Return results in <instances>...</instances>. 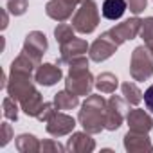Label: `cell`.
Segmentation results:
<instances>
[{
  "label": "cell",
  "mask_w": 153,
  "mask_h": 153,
  "mask_svg": "<svg viewBox=\"0 0 153 153\" xmlns=\"http://www.w3.org/2000/svg\"><path fill=\"white\" fill-rule=\"evenodd\" d=\"M74 9H76V4H72L70 0H51L45 6L47 16L56 22H65L67 18H70Z\"/></svg>",
  "instance_id": "13"
},
{
  "label": "cell",
  "mask_w": 153,
  "mask_h": 153,
  "mask_svg": "<svg viewBox=\"0 0 153 153\" xmlns=\"http://www.w3.org/2000/svg\"><path fill=\"white\" fill-rule=\"evenodd\" d=\"M49 43H47V38L43 33L40 31H33L25 36V42H24V47H22V52L27 54L31 59H34L36 63L42 65V56L45 54Z\"/></svg>",
  "instance_id": "8"
},
{
  "label": "cell",
  "mask_w": 153,
  "mask_h": 153,
  "mask_svg": "<svg viewBox=\"0 0 153 153\" xmlns=\"http://www.w3.org/2000/svg\"><path fill=\"white\" fill-rule=\"evenodd\" d=\"M151 54H153V51H151Z\"/></svg>",
  "instance_id": "33"
},
{
  "label": "cell",
  "mask_w": 153,
  "mask_h": 153,
  "mask_svg": "<svg viewBox=\"0 0 153 153\" xmlns=\"http://www.w3.org/2000/svg\"><path fill=\"white\" fill-rule=\"evenodd\" d=\"M115 51H117L115 42H114L106 33H103V34L90 45L88 56H90L92 61H105V59H108Z\"/></svg>",
  "instance_id": "9"
},
{
  "label": "cell",
  "mask_w": 153,
  "mask_h": 153,
  "mask_svg": "<svg viewBox=\"0 0 153 153\" xmlns=\"http://www.w3.org/2000/svg\"><path fill=\"white\" fill-rule=\"evenodd\" d=\"M2 105H4V117L11 119V121H16L18 119V101L13 99L11 96H7Z\"/></svg>",
  "instance_id": "24"
},
{
  "label": "cell",
  "mask_w": 153,
  "mask_h": 153,
  "mask_svg": "<svg viewBox=\"0 0 153 153\" xmlns=\"http://www.w3.org/2000/svg\"><path fill=\"white\" fill-rule=\"evenodd\" d=\"M61 68L59 65H52V63H43L36 68L34 72V81L38 85H43V87H52L56 85L59 79H61Z\"/></svg>",
  "instance_id": "14"
},
{
  "label": "cell",
  "mask_w": 153,
  "mask_h": 153,
  "mask_svg": "<svg viewBox=\"0 0 153 153\" xmlns=\"http://www.w3.org/2000/svg\"><path fill=\"white\" fill-rule=\"evenodd\" d=\"M74 27L72 25H68V24H58V27L54 29V36H56V42L61 45V43H65V42H68V40H72L74 38Z\"/></svg>",
  "instance_id": "23"
},
{
  "label": "cell",
  "mask_w": 153,
  "mask_h": 153,
  "mask_svg": "<svg viewBox=\"0 0 153 153\" xmlns=\"http://www.w3.org/2000/svg\"><path fill=\"white\" fill-rule=\"evenodd\" d=\"M126 6H128L126 0H105L101 13L106 20H119L124 15Z\"/></svg>",
  "instance_id": "17"
},
{
  "label": "cell",
  "mask_w": 153,
  "mask_h": 153,
  "mask_svg": "<svg viewBox=\"0 0 153 153\" xmlns=\"http://www.w3.org/2000/svg\"><path fill=\"white\" fill-rule=\"evenodd\" d=\"M140 38L144 40V45L153 51V16H148L142 20V27H140Z\"/></svg>",
  "instance_id": "22"
},
{
  "label": "cell",
  "mask_w": 153,
  "mask_h": 153,
  "mask_svg": "<svg viewBox=\"0 0 153 153\" xmlns=\"http://www.w3.org/2000/svg\"><path fill=\"white\" fill-rule=\"evenodd\" d=\"M126 117V99L119 96H112L106 105V121H105V130H117Z\"/></svg>",
  "instance_id": "7"
},
{
  "label": "cell",
  "mask_w": 153,
  "mask_h": 153,
  "mask_svg": "<svg viewBox=\"0 0 153 153\" xmlns=\"http://www.w3.org/2000/svg\"><path fill=\"white\" fill-rule=\"evenodd\" d=\"M124 148L130 153H144V151L149 153V151H153V146H151V140H149L148 133L133 131V130H130L124 135Z\"/></svg>",
  "instance_id": "12"
},
{
  "label": "cell",
  "mask_w": 153,
  "mask_h": 153,
  "mask_svg": "<svg viewBox=\"0 0 153 153\" xmlns=\"http://www.w3.org/2000/svg\"><path fill=\"white\" fill-rule=\"evenodd\" d=\"M65 148L58 142V140H52V139H45L42 140V151L43 153H49V151H63Z\"/></svg>",
  "instance_id": "27"
},
{
  "label": "cell",
  "mask_w": 153,
  "mask_h": 153,
  "mask_svg": "<svg viewBox=\"0 0 153 153\" xmlns=\"http://www.w3.org/2000/svg\"><path fill=\"white\" fill-rule=\"evenodd\" d=\"M117 85H119V79L112 72H103V74L97 76V79H96V88L101 94H114Z\"/></svg>",
  "instance_id": "20"
},
{
  "label": "cell",
  "mask_w": 153,
  "mask_h": 153,
  "mask_svg": "<svg viewBox=\"0 0 153 153\" xmlns=\"http://www.w3.org/2000/svg\"><path fill=\"white\" fill-rule=\"evenodd\" d=\"M54 105L58 110H72L79 105V96H76L72 94L70 90H61L54 96Z\"/></svg>",
  "instance_id": "18"
},
{
  "label": "cell",
  "mask_w": 153,
  "mask_h": 153,
  "mask_svg": "<svg viewBox=\"0 0 153 153\" xmlns=\"http://www.w3.org/2000/svg\"><path fill=\"white\" fill-rule=\"evenodd\" d=\"M0 131H2V135H0V146H6L11 139H13V128L9 123H2V128H0Z\"/></svg>",
  "instance_id": "28"
},
{
  "label": "cell",
  "mask_w": 153,
  "mask_h": 153,
  "mask_svg": "<svg viewBox=\"0 0 153 153\" xmlns=\"http://www.w3.org/2000/svg\"><path fill=\"white\" fill-rule=\"evenodd\" d=\"M70 2H72V4H76V6H78V4H83L85 0H70Z\"/></svg>",
  "instance_id": "32"
},
{
  "label": "cell",
  "mask_w": 153,
  "mask_h": 153,
  "mask_svg": "<svg viewBox=\"0 0 153 153\" xmlns=\"http://www.w3.org/2000/svg\"><path fill=\"white\" fill-rule=\"evenodd\" d=\"M33 72H24V70H9V78L6 83V90L7 94L16 99L22 106V110L31 115V117H38L42 106H43V97L42 94L36 90L34 83H33Z\"/></svg>",
  "instance_id": "1"
},
{
  "label": "cell",
  "mask_w": 153,
  "mask_h": 153,
  "mask_svg": "<svg viewBox=\"0 0 153 153\" xmlns=\"http://www.w3.org/2000/svg\"><path fill=\"white\" fill-rule=\"evenodd\" d=\"M16 149L20 153H36L42 149V142L31 133H22L16 137Z\"/></svg>",
  "instance_id": "19"
},
{
  "label": "cell",
  "mask_w": 153,
  "mask_h": 153,
  "mask_svg": "<svg viewBox=\"0 0 153 153\" xmlns=\"http://www.w3.org/2000/svg\"><path fill=\"white\" fill-rule=\"evenodd\" d=\"M58 112V108H56V105H54V101L52 103H43V106H42V110H40V114H38V121H49L54 114Z\"/></svg>",
  "instance_id": "26"
},
{
  "label": "cell",
  "mask_w": 153,
  "mask_h": 153,
  "mask_svg": "<svg viewBox=\"0 0 153 153\" xmlns=\"http://www.w3.org/2000/svg\"><path fill=\"white\" fill-rule=\"evenodd\" d=\"M144 105H146V108L153 114V85L144 92Z\"/></svg>",
  "instance_id": "30"
},
{
  "label": "cell",
  "mask_w": 153,
  "mask_h": 153,
  "mask_svg": "<svg viewBox=\"0 0 153 153\" xmlns=\"http://www.w3.org/2000/svg\"><path fill=\"white\" fill-rule=\"evenodd\" d=\"M99 24V11L97 4L94 0H85V2L76 9V15L72 18V27L81 33V34H90Z\"/></svg>",
  "instance_id": "4"
},
{
  "label": "cell",
  "mask_w": 153,
  "mask_h": 153,
  "mask_svg": "<svg viewBox=\"0 0 153 153\" xmlns=\"http://www.w3.org/2000/svg\"><path fill=\"white\" fill-rule=\"evenodd\" d=\"M94 148H96V142L88 131H76L70 135V139L67 142V149L76 151V153H90V151H94Z\"/></svg>",
  "instance_id": "15"
},
{
  "label": "cell",
  "mask_w": 153,
  "mask_h": 153,
  "mask_svg": "<svg viewBox=\"0 0 153 153\" xmlns=\"http://www.w3.org/2000/svg\"><path fill=\"white\" fill-rule=\"evenodd\" d=\"M92 87H96V81L88 70V59L85 56L74 58L68 63V76L65 81V88L76 96H90Z\"/></svg>",
  "instance_id": "3"
},
{
  "label": "cell",
  "mask_w": 153,
  "mask_h": 153,
  "mask_svg": "<svg viewBox=\"0 0 153 153\" xmlns=\"http://www.w3.org/2000/svg\"><path fill=\"white\" fill-rule=\"evenodd\" d=\"M90 47H88V43L85 42V40H81V38H72V40H68V42H65V43H61L59 45V52H61V58L58 59V65H65V63H70L74 58H79V56H83L87 51H88Z\"/></svg>",
  "instance_id": "11"
},
{
  "label": "cell",
  "mask_w": 153,
  "mask_h": 153,
  "mask_svg": "<svg viewBox=\"0 0 153 153\" xmlns=\"http://www.w3.org/2000/svg\"><path fill=\"white\" fill-rule=\"evenodd\" d=\"M7 27V16H6V13L2 11V29H6Z\"/></svg>",
  "instance_id": "31"
},
{
  "label": "cell",
  "mask_w": 153,
  "mask_h": 153,
  "mask_svg": "<svg viewBox=\"0 0 153 153\" xmlns=\"http://www.w3.org/2000/svg\"><path fill=\"white\" fill-rule=\"evenodd\" d=\"M106 105L108 101L103 96H88L85 99V103L81 105L79 110V123L83 126L85 131L88 133H99L101 130H105V121H106Z\"/></svg>",
  "instance_id": "2"
},
{
  "label": "cell",
  "mask_w": 153,
  "mask_h": 153,
  "mask_svg": "<svg viewBox=\"0 0 153 153\" xmlns=\"http://www.w3.org/2000/svg\"><path fill=\"white\" fill-rule=\"evenodd\" d=\"M126 121H128L130 130H133V131H144V133H148L153 128V119L144 110H140V108L130 110L128 115H126Z\"/></svg>",
  "instance_id": "16"
},
{
  "label": "cell",
  "mask_w": 153,
  "mask_h": 153,
  "mask_svg": "<svg viewBox=\"0 0 153 153\" xmlns=\"http://www.w3.org/2000/svg\"><path fill=\"white\" fill-rule=\"evenodd\" d=\"M140 27H142V20L140 18H130V20H124L123 24H117L115 27L108 29L106 34L115 42V45H123L124 42L128 40H133L139 33H140Z\"/></svg>",
  "instance_id": "6"
},
{
  "label": "cell",
  "mask_w": 153,
  "mask_h": 153,
  "mask_svg": "<svg viewBox=\"0 0 153 153\" xmlns=\"http://www.w3.org/2000/svg\"><path fill=\"white\" fill-rule=\"evenodd\" d=\"M7 9H9L11 15L20 16V15H24L27 11V0H9Z\"/></svg>",
  "instance_id": "25"
},
{
  "label": "cell",
  "mask_w": 153,
  "mask_h": 153,
  "mask_svg": "<svg viewBox=\"0 0 153 153\" xmlns=\"http://www.w3.org/2000/svg\"><path fill=\"white\" fill-rule=\"evenodd\" d=\"M121 90H123V96H124V99H126V103L128 105H139L140 101H142V97H144V94L139 90V87L135 85V83H131V81H126V83H123L121 85Z\"/></svg>",
  "instance_id": "21"
},
{
  "label": "cell",
  "mask_w": 153,
  "mask_h": 153,
  "mask_svg": "<svg viewBox=\"0 0 153 153\" xmlns=\"http://www.w3.org/2000/svg\"><path fill=\"white\" fill-rule=\"evenodd\" d=\"M74 128H76V119L67 114H61V112H56L47 121V133L52 137H63V135L70 133Z\"/></svg>",
  "instance_id": "10"
},
{
  "label": "cell",
  "mask_w": 153,
  "mask_h": 153,
  "mask_svg": "<svg viewBox=\"0 0 153 153\" xmlns=\"http://www.w3.org/2000/svg\"><path fill=\"white\" fill-rule=\"evenodd\" d=\"M130 74L135 81H146L153 76V54L146 45L133 49L130 61Z\"/></svg>",
  "instance_id": "5"
},
{
  "label": "cell",
  "mask_w": 153,
  "mask_h": 153,
  "mask_svg": "<svg viewBox=\"0 0 153 153\" xmlns=\"http://www.w3.org/2000/svg\"><path fill=\"white\" fill-rule=\"evenodd\" d=\"M126 4L130 6V11L133 15H139L146 9V4H148V0H126Z\"/></svg>",
  "instance_id": "29"
}]
</instances>
